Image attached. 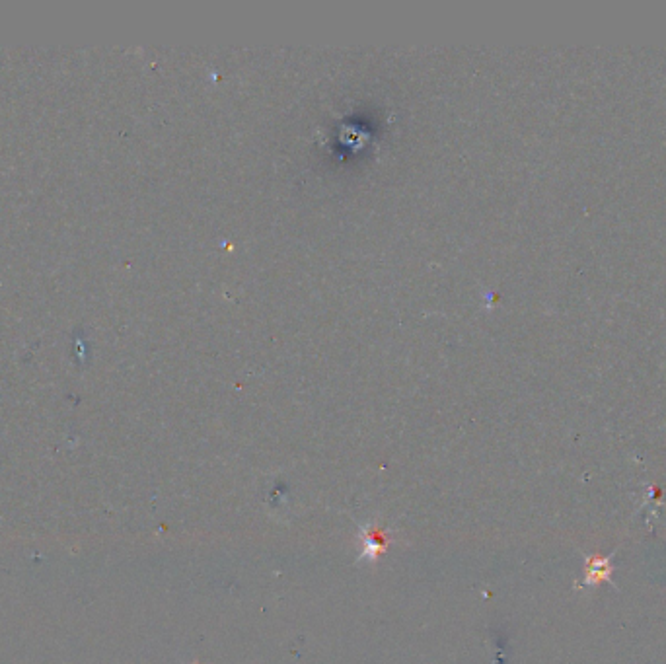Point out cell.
Instances as JSON below:
<instances>
[{"mask_svg": "<svg viewBox=\"0 0 666 664\" xmlns=\"http://www.w3.org/2000/svg\"><path fill=\"white\" fill-rule=\"evenodd\" d=\"M614 554L592 555L585 559V579L583 583L587 587H598L602 583L614 585V565H612Z\"/></svg>", "mask_w": 666, "mask_h": 664, "instance_id": "obj_1", "label": "cell"}]
</instances>
